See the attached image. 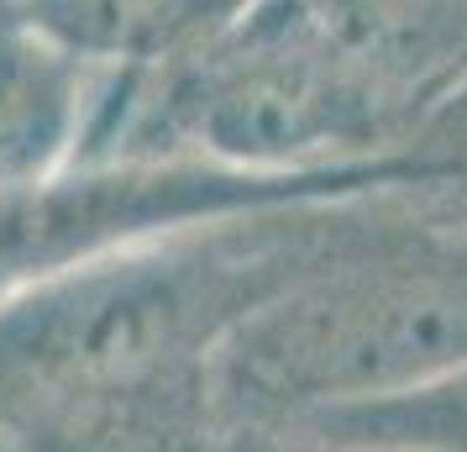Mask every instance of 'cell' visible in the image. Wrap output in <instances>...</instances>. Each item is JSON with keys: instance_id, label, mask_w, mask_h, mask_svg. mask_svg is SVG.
Returning <instances> with one entry per match:
<instances>
[{"instance_id": "1", "label": "cell", "mask_w": 467, "mask_h": 452, "mask_svg": "<svg viewBox=\"0 0 467 452\" xmlns=\"http://www.w3.org/2000/svg\"><path fill=\"white\" fill-rule=\"evenodd\" d=\"M389 194L226 215L16 289L0 305V436L16 452H221L226 337L341 258Z\"/></svg>"}, {"instance_id": "2", "label": "cell", "mask_w": 467, "mask_h": 452, "mask_svg": "<svg viewBox=\"0 0 467 452\" xmlns=\"http://www.w3.org/2000/svg\"><path fill=\"white\" fill-rule=\"evenodd\" d=\"M467 368V226L400 194L341 258L253 310L215 358L226 436L400 400Z\"/></svg>"}, {"instance_id": "3", "label": "cell", "mask_w": 467, "mask_h": 452, "mask_svg": "<svg viewBox=\"0 0 467 452\" xmlns=\"http://www.w3.org/2000/svg\"><path fill=\"white\" fill-rule=\"evenodd\" d=\"M95 106V64L0 0V194L32 190L85 152Z\"/></svg>"}, {"instance_id": "4", "label": "cell", "mask_w": 467, "mask_h": 452, "mask_svg": "<svg viewBox=\"0 0 467 452\" xmlns=\"http://www.w3.org/2000/svg\"><path fill=\"white\" fill-rule=\"evenodd\" d=\"M316 11L404 121L467 68V0H316Z\"/></svg>"}, {"instance_id": "5", "label": "cell", "mask_w": 467, "mask_h": 452, "mask_svg": "<svg viewBox=\"0 0 467 452\" xmlns=\"http://www.w3.org/2000/svg\"><path fill=\"white\" fill-rule=\"evenodd\" d=\"M95 68H163L232 22L226 0H16Z\"/></svg>"}, {"instance_id": "6", "label": "cell", "mask_w": 467, "mask_h": 452, "mask_svg": "<svg viewBox=\"0 0 467 452\" xmlns=\"http://www.w3.org/2000/svg\"><path fill=\"white\" fill-rule=\"evenodd\" d=\"M410 163V184L394 190L415 215L467 226V68L441 85L394 148Z\"/></svg>"}, {"instance_id": "7", "label": "cell", "mask_w": 467, "mask_h": 452, "mask_svg": "<svg viewBox=\"0 0 467 452\" xmlns=\"http://www.w3.org/2000/svg\"><path fill=\"white\" fill-rule=\"evenodd\" d=\"M310 436H347V442H389V447H420V452H467V368L441 384L316 415Z\"/></svg>"}, {"instance_id": "8", "label": "cell", "mask_w": 467, "mask_h": 452, "mask_svg": "<svg viewBox=\"0 0 467 452\" xmlns=\"http://www.w3.org/2000/svg\"><path fill=\"white\" fill-rule=\"evenodd\" d=\"M221 452H420V447L347 442V436H310V431H242V436H226Z\"/></svg>"}]
</instances>
